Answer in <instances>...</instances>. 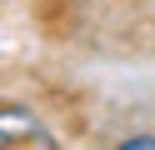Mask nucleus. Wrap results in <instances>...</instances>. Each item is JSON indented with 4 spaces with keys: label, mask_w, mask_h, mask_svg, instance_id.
I'll return each instance as SVG.
<instances>
[{
    "label": "nucleus",
    "mask_w": 155,
    "mask_h": 150,
    "mask_svg": "<svg viewBox=\"0 0 155 150\" xmlns=\"http://www.w3.org/2000/svg\"><path fill=\"white\" fill-rule=\"evenodd\" d=\"M0 150H55V135L35 110L0 100Z\"/></svg>",
    "instance_id": "obj_1"
},
{
    "label": "nucleus",
    "mask_w": 155,
    "mask_h": 150,
    "mask_svg": "<svg viewBox=\"0 0 155 150\" xmlns=\"http://www.w3.org/2000/svg\"><path fill=\"white\" fill-rule=\"evenodd\" d=\"M110 150H155V135H150V130H140V135H125V140H115Z\"/></svg>",
    "instance_id": "obj_2"
}]
</instances>
